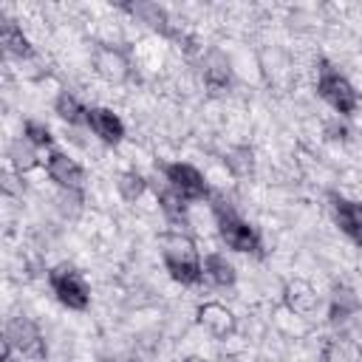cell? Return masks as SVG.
Wrapping results in <instances>:
<instances>
[{
	"label": "cell",
	"instance_id": "obj_3",
	"mask_svg": "<svg viewBox=\"0 0 362 362\" xmlns=\"http://www.w3.org/2000/svg\"><path fill=\"white\" fill-rule=\"evenodd\" d=\"M215 215H218V235L229 249L260 255V238L243 218H238L229 206H221V204L215 206Z\"/></svg>",
	"mask_w": 362,
	"mask_h": 362
},
{
	"label": "cell",
	"instance_id": "obj_4",
	"mask_svg": "<svg viewBox=\"0 0 362 362\" xmlns=\"http://www.w3.org/2000/svg\"><path fill=\"white\" fill-rule=\"evenodd\" d=\"M48 283H51V288H54V294H57V300H59L62 305H68V308H74V311H85V308H88L90 291H88L82 274H79L74 266H68V263L54 266L51 274H48Z\"/></svg>",
	"mask_w": 362,
	"mask_h": 362
},
{
	"label": "cell",
	"instance_id": "obj_21",
	"mask_svg": "<svg viewBox=\"0 0 362 362\" xmlns=\"http://www.w3.org/2000/svg\"><path fill=\"white\" fill-rule=\"evenodd\" d=\"M11 161H14V167L17 170H31L34 164H37V158H34V150H31V144L23 139V141H17V144H11Z\"/></svg>",
	"mask_w": 362,
	"mask_h": 362
},
{
	"label": "cell",
	"instance_id": "obj_5",
	"mask_svg": "<svg viewBox=\"0 0 362 362\" xmlns=\"http://www.w3.org/2000/svg\"><path fill=\"white\" fill-rule=\"evenodd\" d=\"M6 339L11 342V348H17L23 356H28V359H34V362H42L45 354H48L40 328H37L28 317H14V320H8V325H6Z\"/></svg>",
	"mask_w": 362,
	"mask_h": 362
},
{
	"label": "cell",
	"instance_id": "obj_7",
	"mask_svg": "<svg viewBox=\"0 0 362 362\" xmlns=\"http://www.w3.org/2000/svg\"><path fill=\"white\" fill-rule=\"evenodd\" d=\"M331 212L342 235H348L354 243L362 246V204L342 198V195H331Z\"/></svg>",
	"mask_w": 362,
	"mask_h": 362
},
{
	"label": "cell",
	"instance_id": "obj_10",
	"mask_svg": "<svg viewBox=\"0 0 362 362\" xmlns=\"http://www.w3.org/2000/svg\"><path fill=\"white\" fill-rule=\"evenodd\" d=\"M198 320H201V325H204L209 334H215V337H226V334L235 328L232 311L223 308V305H218V303H206V305H201Z\"/></svg>",
	"mask_w": 362,
	"mask_h": 362
},
{
	"label": "cell",
	"instance_id": "obj_16",
	"mask_svg": "<svg viewBox=\"0 0 362 362\" xmlns=\"http://www.w3.org/2000/svg\"><path fill=\"white\" fill-rule=\"evenodd\" d=\"M54 110H57V116H59V119H65V122H71V124L88 122V110H85V107L76 102V96H71L68 90H62V93L57 96Z\"/></svg>",
	"mask_w": 362,
	"mask_h": 362
},
{
	"label": "cell",
	"instance_id": "obj_19",
	"mask_svg": "<svg viewBox=\"0 0 362 362\" xmlns=\"http://www.w3.org/2000/svg\"><path fill=\"white\" fill-rule=\"evenodd\" d=\"M23 139L31 144V147H48L51 144V130L40 122H25L23 127Z\"/></svg>",
	"mask_w": 362,
	"mask_h": 362
},
{
	"label": "cell",
	"instance_id": "obj_18",
	"mask_svg": "<svg viewBox=\"0 0 362 362\" xmlns=\"http://www.w3.org/2000/svg\"><path fill=\"white\" fill-rule=\"evenodd\" d=\"M354 308H356V297H354V291H351V288H345V286H339V288L334 291L331 320H345V317H348Z\"/></svg>",
	"mask_w": 362,
	"mask_h": 362
},
{
	"label": "cell",
	"instance_id": "obj_13",
	"mask_svg": "<svg viewBox=\"0 0 362 362\" xmlns=\"http://www.w3.org/2000/svg\"><path fill=\"white\" fill-rule=\"evenodd\" d=\"M204 274L215 283V286H235V266L223 257V255H206L204 260Z\"/></svg>",
	"mask_w": 362,
	"mask_h": 362
},
{
	"label": "cell",
	"instance_id": "obj_15",
	"mask_svg": "<svg viewBox=\"0 0 362 362\" xmlns=\"http://www.w3.org/2000/svg\"><path fill=\"white\" fill-rule=\"evenodd\" d=\"M96 68H99V74L105 79H116V82L124 79V74H127V62L116 51H110V48H102L96 54Z\"/></svg>",
	"mask_w": 362,
	"mask_h": 362
},
{
	"label": "cell",
	"instance_id": "obj_20",
	"mask_svg": "<svg viewBox=\"0 0 362 362\" xmlns=\"http://www.w3.org/2000/svg\"><path fill=\"white\" fill-rule=\"evenodd\" d=\"M119 192L124 195V201H136L144 192V178L139 173H122L119 178Z\"/></svg>",
	"mask_w": 362,
	"mask_h": 362
},
{
	"label": "cell",
	"instance_id": "obj_22",
	"mask_svg": "<svg viewBox=\"0 0 362 362\" xmlns=\"http://www.w3.org/2000/svg\"><path fill=\"white\" fill-rule=\"evenodd\" d=\"M181 362H206V359H201V356H187V359H181Z\"/></svg>",
	"mask_w": 362,
	"mask_h": 362
},
{
	"label": "cell",
	"instance_id": "obj_2",
	"mask_svg": "<svg viewBox=\"0 0 362 362\" xmlns=\"http://www.w3.org/2000/svg\"><path fill=\"white\" fill-rule=\"evenodd\" d=\"M317 90H320V96L337 110V113H342V116H351L354 110H356V102H359V96H356V90H354V85L339 74V71H334V65L331 62H320V76H317Z\"/></svg>",
	"mask_w": 362,
	"mask_h": 362
},
{
	"label": "cell",
	"instance_id": "obj_11",
	"mask_svg": "<svg viewBox=\"0 0 362 362\" xmlns=\"http://www.w3.org/2000/svg\"><path fill=\"white\" fill-rule=\"evenodd\" d=\"M124 11H130L133 17L147 23L150 28H156L161 34H170V20H167V11L161 6H156V3H124Z\"/></svg>",
	"mask_w": 362,
	"mask_h": 362
},
{
	"label": "cell",
	"instance_id": "obj_6",
	"mask_svg": "<svg viewBox=\"0 0 362 362\" xmlns=\"http://www.w3.org/2000/svg\"><path fill=\"white\" fill-rule=\"evenodd\" d=\"M164 175H167V181H170V189H175L184 201H201V198L206 195L204 175H201L195 167H189V164H181V161L167 164V167H164Z\"/></svg>",
	"mask_w": 362,
	"mask_h": 362
},
{
	"label": "cell",
	"instance_id": "obj_17",
	"mask_svg": "<svg viewBox=\"0 0 362 362\" xmlns=\"http://www.w3.org/2000/svg\"><path fill=\"white\" fill-rule=\"evenodd\" d=\"M158 201H161V209L167 212L170 221H187V209H184V198L175 192V189H164L158 192Z\"/></svg>",
	"mask_w": 362,
	"mask_h": 362
},
{
	"label": "cell",
	"instance_id": "obj_8",
	"mask_svg": "<svg viewBox=\"0 0 362 362\" xmlns=\"http://www.w3.org/2000/svg\"><path fill=\"white\" fill-rule=\"evenodd\" d=\"M45 167H48V175H51L59 187H65V189H79V187H82L85 173H82V167H79L74 158H68L65 153L54 150V153L48 156Z\"/></svg>",
	"mask_w": 362,
	"mask_h": 362
},
{
	"label": "cell",
	"instance_id": "obj_9",
	"mask_svg": "<svg viewBox=\"0 0 362 362\" xmlns=\"http://www.w3.org/2000/svg\"><path fill=\"white\" fill-rule=\"evenodd\" d=\"M88 124H90V130H93L102 141H107V144H116V141L124 139V124H122V119H119L113 110H107V107H90V110H88Z\"/></svg>",
	"mask_w": 362,
	"mask_h": 362
},
{
	"label": "cell",
	"instance_id": "obj_12",
	"mask_svg": "<svg viewBox=\"0 0 362 362\" xmlns=\"http://www.w3.org/2000/svg\"><path fill=\"white\" fill-rule=\"evenodd\" d=\"M0 37H3L6 51L14 54V57H31V54H34V48H31V42H28V37L23 34V28H20L14 20H8V17L3 20Z\"/></svg>",
	"mask_w": 362,
	"mask_h": 362
},
{
	"label": "cell",
	"instance_id": "obj_14",
	"mask_svg": "<svg viewBox=\"0 0 362 362\" xmlns=\"http://www.w3.org/2000/svg\"><path fill=\"white\" fill-rule=\"evenodd\" d=\"M204 82H206L209 90H215V93H221V90L229 88V65H226V59H223L218 51L209 54V65H206V71H204Z\"/></svg>",
	"mask_w": 362,
	"mask_h": 362
},
{
	"label": "cell",
	"instance_id": "obj_1",
	"mask_svg": "<svg viewBox=\"0 0 362 362\" xmlns=\"http://www.w3.org/2000/svg\"><path fill=\"white\" fill-rule=\"evenodd\" d=\"M158 243H161L164 266L173 274V280L184 283V286H192V283L201 280L204 266H201L198 252H195L189 238H184V235H161Z\"/></svg>",
	"mask_w": 362,
	"mask_h": 362
}]
</instances>
